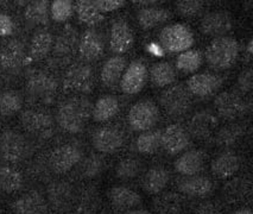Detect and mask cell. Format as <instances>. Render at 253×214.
Instances as JSON below:
<instances>
[{"label": "cell", "instance_id": "cell-13", "mask_svg": "<svg viewBox=\"0 0 253 214\" xmlns=\"http://www.w3.org/2000/svg\"><path fill=\"white\" fill-rule=\"evenodd\" d=\"M148 80V68L142 61L137 60L130 63L120 79V88L128 95L138 94Z\"/></svg>", "mask_w": 253, "mask_h": 214}, {"label": "cell", "instance_id": "cell-50", "mask_svg": "<svg viewBox=\"0 0 253 214\" xmlns=\"http://www.w3.org/2000/svg\"><path fill=\"white\" fill-rule=\"evenodd\" d=\"M14 31V24L11 17L6 13L0 12V37H6L12 35Z\"/></svg>", "mask_w": 253, "mask_h": 214}, {"label": "cell", "instance_id": "cell-26", "mask_svg": "<svg viewBox=\"0 0 253 214\" xmlns=\"http://www.w3.org/2000/svg\"><path fill=\"white\" fill-rule=\"evenodd\" d=\"M12 207L17 214H45L48 204L41 193L31 190L14 201Z\"/></svg>", "mask_w": 253, "mask_h": 214}, {"label": "cell", "instance_id": "cell-25", "mask_svg": "<svg viewBox=\"0 0 253 214\" xmlns=\"http://www.w3.org/2000/svg\"><path fill=\"white\" fill-rule=\"evenodd\" d=\"M240 168V158L233 150H225L217 155L211 163V172L217 178L232 177Z\"/></svg>", "mask_w": 253, "mask_h": 214}, {"label": "cell", "instance_id": "cell-24", "mask_svg": "<svg viewBox=\"0 0 253 214\" xmlns=\"http://www.w3.org/2000/svg\"><path fill=\"white\" fill-rule=\"evenodd\" d=\"M49 204L56 211L64 212L72 207L74 201V189L68 182H54L48 188Z\"/></svg>", "mask_w": 253, "mask_h": 214}, {"label": "cell", "instance_id": "cell-16", "mask_svg": "<svg viewBox=\"0 0 253 214\" xmlns=\"http://www.w3.org/2000/svg\"><path fill=\"white\" fill-rule=\"evenodd\" d=\"M232 28H233V22L229 13L225 11H214L205 14L200 23L202 34L214 38L223 37L232 30Z\"/></svg>", "mask_w": 253, "mask_h": 214}, {"label": "cell", "instance_id": "cell-5", "mask_svg": "<svg viewBox=\"0 0 253 214\" xmlns=\"http://www.w3.org/2000/svg\"><path fill=\"white\" fill-rule=\"evenodd\" d=\"M160 120V110L151 100H140L130 108L127 122L133 131L144 132L151 130Z\"/></svg>", "mask_w": 253, "mask_h": 214}, {"label": "cell", "instance_id": "cell-7", "mask_svg": "<svg viewBox=\"0 0 253 214\" xmlns=\"http://www.w3.org/2000/svg\"><path fill=\"white\" fill-rule=\"evenodd\" d=\"M26 90L32 98L51 102L57 90V81L42 70H31L26 78Z\"/></svg>", "mask_w": 253, "mask_h": 214}, {"label": "cell", "instance_id": "cell-30", "mask_svg": "<svg viewBox=\"0 0 253 214\" xmlns=\"http://www.w3.org/2000/svg\"><path fill=\"white\" fill-rule=\"evenodd\" d=\"M170 180L169 171L163 167H152L148 170L143 180V188L149 194H160Z\"/></svg>", "mask_w": 253, "mask_h": 214}, {"label": "cell", "instance_id": "cell-34", "mask_svg": "<svg viewBox=\"0 0 253 214\" xmlns=\"http://www.w3.org/2000/svg\"><path fill=\"white\" fill-rule=\"evenodd\" d=\"M176 70L169 62H157L150 69V79L156 87H167L176 80Z\"/></svg>", "mask_w": 253, "mask_h": 214}, {"label": "cell", "instance_id": "cell-55", "mask_svg": "<svg viewBox=\"0 0 253 214\" xmlns=\"http://www.w3.org/2000/svg\"><path fill=\"white\" fill-rule=\"evenodd\" d=\"M136 4H143V5H151V4H155L156 1H134Z\"/></svg>", "mask_w": 253, "mask_h": 214}, {"label": "cell", "instance_id": "cell-37", "mask_svg": "<svg viewBox=\"0 0 253 214\" xmlns=\"http://www.w3.org/2000/svg\"><path fill=\"white\" fill-rule=\"evenodd\" d=\"M74 8L79 20L88 26H95L104 20V14L96 10V7L93 5V1L79 0Z\"/></svg>", "mask_w": 253, "mask_h": 214}, {"label": "cell", "instance_id": "cell-40", "mask_svg": "<svg viewBox=\"0 0 253 214\" xmlns=\"http://www.w3.org/2000/svg\"><path fill=\"white\" fill-rule=\"evenodd\" d=\"M161 132L160 130L144 131L134 143L136 150L140 154H154L157 151L161 146Z\"/></svg>", "mask_w": 253, "mask_h": 214}, {"label": "cell", "instance_id": "cell-46", "mask_svg": "<svg viewBox=\"0 0 253 214\" xmlns=\"http://www.w3.org/2000/svg\"><path fill=\"white\" fill-rule=\"evenodd\" d=\"M204 10V2L199 0H182L176 2V11L185 18H193L199 16Z\"/></svg>", "mask_w": 253, "mask_h": 214}, {"label": "cell", "instance_id": "cell-51", "mask_svg": "<svg viewBox=\"0 0 253 214\" xmlns=\"http://www.w3.org/2000/svg\"><path fill=\"white\" fill-rule=\"evenodd\" d=\"M195 214H222V212L213 202H204L196 208Z\"/></svg>", "mask_w": 253, "mask_h": 214}, {"label": "cell", "instance_id": "cell-2", "mask_svg": "<svg viewBox=\"0 0 253 214\" xmlns=\"http://www.w3.org/2000/svg\"><path fill=\"white\" fill-rule=\"evenodd\" d=\"M206 61L211 68L217 70L229 69L239 56V43L232 37L214 38L206 50Z\"/></svg>", "mask_w": 253, "mask_h": 214}, {"label": "cell", "instance_id": "cell-8", "mask_svg": "<svg viewBox=\"0 0 253 214\" xmlns=\"http://www.w3.org/2000/svg\"><path fill=\"white\" fill-rule=\"evenodd\" d=\"M214 107L223 119H237L250 111V102L234 92H222L214 99Z\"/></svg>", "mask_w": 253, "mask_h": 214}, {"label": "cell", "instance_id": "cell-48", "mask_svg": "<svg viewBox=\"0 0 253 214\" xmlns=\"http://www.w3.org/2000/svg\"><path fill=\"white\" fill-rule=\"evenodd\" d=\"M98 202L99 198L95 189H88L87 192L82 195V211H84V212H93V211H95V208L98 207Z\"/></svg>", "mask_w": 253, "mask_h": 214}, {"label": "cell", "instance_id": "cell-14", "mask_svg": "<svg viewBox=\"0 0 253 214\" xmlns=\"http://www.w3.org/2000/svg\"><path fill=\"white\" fill-rule=\"evenodd\" d=\"M190 144V136L183 126L171 124L161 132V146L169 155H177Z\"/></svg>", "mask_w": 253, "mask_h": 214}, {"label": "cell", "instance_id": "cell-36", "mask_svg": "<svg viewBox=\"0 0 253 214\" xmlns=\"http://www.w3.org/2000/svg\"><path fill=\"white\" fill-rule=\"evenodd\" d=\"M222 192L229 202L241 201L251 193V182L247 178H234L225 184Z\"/></svg>", "mask_w": 253, "mask_h": 214}, {"label": "cell", "instance_id": "cell-29", "mask_svg": "<svg viewBox=\"0 0 253 214\" xmlns=\"http://www.w3.org/2000/svg\"><path fill=\"white\" fill-rule=\"evenodd\" d=\"M125 67L126 60L123 56L116 55V56L108 58L102 66L101 73H100L102 84L106 87L116 86L122 79L124 72H125Z\"/></svg>", "mask_w": 253, "mask_h": 214}, {"label": "cell", "instance_id": "cell-21", "mask_svg": "<svg viewBox=\"0 0 253 214\" xmlns=\"http://www.w3.org/2000/svg\"><path fill=\"white\" fill-rule=\"evenodd\" d=\"M79 45L78 31L72 25H66L58 37L56 38L54 48V57L58 61H67L74 54Z\"/></svg>", "mask_w": 253, "mask_h": 214}, {"label": "cell", "instance_id": "cell-45", "mask_svg": "<svg viewBox=\"0 0 253 214\" xmlns=\"http://www.w3.org/2000/svg\"><path fill=\"white\" fill-rule=\"evenodd\" d=\"M74 13V5L69 0H55L50 5L51 18L57 23H63L68 20Z\"/></svg>", "mask_w": 253, "mask_h": 214}, {"label": "cell", "instance_id": "cell-18", "mask_svg": "<svg viewBox=\"0 0 253 214\" xmlns=\"http://www.w3.org/2000/svg\"><path fill=\"white\" fill-rule=\"evenodd\" d=\"M79 54L82 60L95 61L104 55L105 43L95 29H87L79 40Z\"/></svg>", "mask_w": 253, "mask_h": 214}, {"label": "cell", "instance_id": "cell-4", "mask_svg": "<svg viewBox=\"0 0 253 214\" xmlns=\"http://www.w3.org/2000/svg\"><path fill=\"white\" fill-rule=\"evenodd\" d=\"M195 38L193 31L184 24L168 25L160 34V43L169 52H183L192 48Z\"/></svg>", "mask_w": 253, "mask_h": 214}, {"label": "cell", "instance_id": "cell-42", "mask_svg": "<svg viewBox=\"0 0 253 214\" xmlns=\"http://www.w3.org/2000/svg\"><path fill=\"white\" fill-rule=\"evenodd\" d=\"M245 133V128L240 124H231L223 126L217 131L215 136V142L220 146H232L239 140Z\"/></svg>", "mask_w": 253, "mask_h": 214}, {"label": "cell", "instance_id": "cell-9", "mask_svg": "<svg viewBox=\"0 0 253 214\" xmlns=\"http://www.w3.org/2000/svg\"><path fill=\"white\" fill-rule=\"evenodd\" d=\"M29 145L23 134L13 130H6L0 136V155L5 161L18 163L28 155Z\"/></svg>", "mask_w": 253, "mask_h": 214}, {"label": "cell", "instance_id": "cell-3", "mask_svg": "<svg viewBox=\"0 0 253 214\" xmlns=\"http://www.w3.org/2000/svg\"><path fill=\"white\" fill-rule=\"evenodd\" d=\"M161 106L170 117H181L192 108V94L184 85H173L162 92Z\"/></svg>", "mask_w": 253, "mask_h": 214}, {"label": "cell", "instance_id": "cell-31", "mask_svg": "<svg viewBox=\"0 0 253 214\" xmlns=\"http://www.w3.org/2000/svg\"><path fill=\"white\" fill-rule=\"evenodd\" d=\"M119 100L114 95H104L96 100L92 108V117L96 123H105L119 112Z\"/></svg>", "mask_w": 253, "mask_h": 214}, {"label": "cell", "instance_id": "cell-11", "mask_svg": "<svg viewBox=\"0 0 253 214\" xmlns=\"http://www.w3.org/2000/svg\"><path fill=\"white\" fill-rule=\"evenodd\" d=\"M82 152L78 145L63 144L56 148L49 158L50 168L57 174H64L72 170L81 161Z\"/></svg>", "mask_w": 253, "mask_h": 214}, {"label": "cell", "instance_id": "cell-54", "mask_svg": "<svg viewBox=\"0 0 253 214\" xmlns=\"http://www.w3.org/2000/svg\"><path fill=\"white\" fill-rule=\"evenodd\" d=\"M246 52L249 56H251L253 54V41L251 40L249 43H247V46H246Z\"/></svg>", "mask_w": 253, "mask_h": 214}, {"label": "cell", "instance_id": "cell-10", "mask_svg": "<svg viewBox=\"0 0 253 214\" xmlns=\"http://www.w3.org/2000/svg\"><path fill=\"white\" fill-rule=\"evenodd\" d=\"M23 128L29 133L40 138H49L54 133V119L49 114L40 112V111L28 110L20 116Z\"/></svg>", "mask_w": 253, "mask_h": 214}, {"label": "cell", "instance_id": "cell-20", "mask_svg": "<svg viewBox=\"0 0 253 214\" xmlns=\"http://www.w3.org/2000/svg\"><path fill=\"white\" fill-rule=\"evenodd\" d=\"M25 63L24 44L18 40L8 41L0 49V67L6 72L18 70Z\"/></svg>", "mask_w": 253, "mask_h": 214}, {"label": "cell", "instance_id": "cell-43", "mask_svg": "<svg viewBox=\"0 0 253 214\" xmlns=\"http://www.w3.org/2000/svg\"><path fill=\"white\" fill-rule=\"evenodd\" d=\"M142 170V163L133 157H126L116 167V176L119 180H132Z\"/></svg>", "mask_w": 253, "mask_h": 214}, {"label": "cell", "instance_id": "cell-52", "mask_svg": "<svg viewBox=\"0 0 253 214\" xmlns=\"http://www.w3.org/2000/svg\"><path fill=\"white\" fill-rule=\"evenodd\" d=\"M120 214H151L149 211L145 210H130V211H126V212H123Z\"/></svg>", "mask_w": 253, "mask_h": 214}, {"label": "cell", "instance_id": "cell-35", "mask_svg": "<svg viewBox=\"0 0 253 214\" xmlns=\"http://www.w3.org/2000/svg\"><path fill=\"white\" fill-rule=\"evenodd\" d=\"M24 17L30 25H46L49 22V2L45 0L31 2L25 8Z\"/></svg>", "mask_w": 253, "mask_h": 214}, {"label": "cell", "instance_id": "cell-23", "mask_svg": "<svg viewBox=\"0 0 253 214\" xmlns=\"http://www.w3.org/2000/svg\"><path fill=\"white\" fill-rule=\"evenodd\" d=\"M108 198L114 210L119 212H126L142 204V196L133 189L124 186L113 187L108 193Z\"/></svg>", "mask_w": 253, "mask_h": 214}, {"label": "cell", "instance_id": "cell-49", "mask_svg": "<svg viewBox=\"0 0 253 214\" xmlns=\"http://www.w3.org/2000/svg\"><path fill=\"white\" fill-rule=\"evenodd\" d=\"M253 72L251 68L244 69L238 76V88L243 93H249L252 89Z\"/></svg>", "mask_w": 253, "mask_h": 214}, {"label": "cell", "instance_id": "cell-33", "mask_svg": "<svg viewBox=\"0 0 253 214\" xmlns=\"http://www.w3.org/2000/svg\"><path fill=\"white\" fill-rule=\"evenodd\" d=\"M54 37L46 30H41L34 35L30 42V57L32 60H42L51 51Z\"/></svg>", "mask_w": 253, "mask_h": 214}, {"label": "cell", "instance_id": "cell-47", "mask_svg": "<svg viewBox=\"0 0 253 214\" xmlns=\"http://www.w3.org/2000/svg\"><path fill=\"white\" fill-rule=\"evenodd\" d=\"M93 5L100 13H107L122 8L125 5V1L123 0H94Z\"/></svg>", "mask_w": 253, "mask_h": 214}, {"label": "cell", "instance_id": "cell-28", "mask_svg": "<svg viewBox=\"0 0 253 214\" xmlns=\"http://www.w3.org/2000/svg\"><path fill=\"white\" fill-rule=\"evenodd\" d=\"M171 18V13L163 7L146 6L137 12L138 24L144 30H151Z\"/></svg>", "mask_w": 253, "mask_h": 214}, {"label": "cell", "instance_id": "cell-32", "mask_svg": "<svg viewBox=\"0 0 253 214\" xmlns=\"http://www.w3.org/2000/svg\"><path fill=\"white\" fill-rule=\"evenodd\" d=\"M183 206V198L177 193H160L154 200V208L158 214H179Z\"/></svg>", "mask_w": 253, "mask_h": 214}, {"label": "cell", "instance_id": "cell-15", "mask_svg": "<svg viewBox=\"0 0 253 214\" xmlns=\"http://www.w3.org/2000/svg\"><path fill=\"white\" fill-rule=\"evenodd\" d=\"M125 137L122 130L117 128H100L93 133L92 143L95 150L101 154H113L122 148Z\"/></svg>", "mask_w": 253, "mask_h": 214}, {"label": "cell", "instance_id": "cell-19", "mask_svg": "<svg viewBox=\"0 0 253 214\" xmlns=\"http://www.w3.org/2000/svg\"><path fill=\"white\" fill-rule=\"evenodd\" d=\"M219 120L211 111L202 110L196 112L188 123V133L199 139H205L211 136L217 128Z\"/></svg>", "mask_w": 253, "mask_h": 214}, {"label": "cell", "instance_id": "cell-53", "mask_svg": "<svg viewBox=\"0 0 253 214\" xmlns=\"http://www.w3.org/2000/svg\"><path fill=\"white\" fill-rule=\"evenodd\" d=\"M231 214H252V211L250 208H240V210L235 211V212Z\"/></svg>", "mask_w": 253, "mask_h": 214}, {"label": "cell", "instance_id": "cell-1", "mask_svg": "<svg viewBox=\"0 0 253 214\" xmlns=\"http://www.w3.org/2000/svg\"><path fill=\"white\" fill-rule=\"evenodd\" d=\"M90 114H92V106L88 99L72 98L60 105L56 120L62 130L75 134L84 131Z\"/></svg>", "mask_w": 253, "mask_h": 214}, {"label": "cell", "instance_id": "cell-17", "mask_svg": "<svg viewBox=\"0 0 253 214\" xmlns=\"http://www.w3.org/2000/svg\"><path fill=\"white\" fill-rule=\"evenodd\" d=\"M134 42L133 32L124 19L114 20L110 31V48L114 54L122 56L132 48Z\"/></svg>", "mask_w": 253, "mask_h": 214}, {"label": "cell", "instance_id": "cell-12", "mask_svg": "<svg viewBox=\"0 0 253 214\" xmlns=\"http://www.w3.org/2000/svg\"><path fill=\"white\" fill-rule=\"evenodd\" d=\"M223 79L214 73H198L190 76L187 81V89L194 96L208 98L215 94L222 86Z\"/></svg>", "mask_w": 253, "mask_h": 214}, {"label": "cell", "instance_id": "cell-27", "mask_svg": "<svg viewBox=\"0 0 253 214\" xmlns=\"http://www.w3.org/2000/svg\"><path fill=\"white\" fill-rule=\"evenodd\" d=\"M179 192L190 198H205L213 189L211 178L206 176H184L178 182Z\"/></svg>", "mask_w": 253, "mask_h": 214}, {"label": "cell", "instance_id": "cell-6", "mask_svg": "<svg viewBox=\"0 0 253 214\" xmlns=\"http://www.w3.org/2000/svg\"><path fill=\"white\" fill-rule=\"evenodd\" d=\"M93 87L94 72L87 63L73 64L63 76V88L67 92L89 93Z\"/></svg>", "mask_w": 253, "mask_h": 214}, {"label": "cell", "instance_id": "cell-44", "mask_svg": "<svg viewBox=\"0 0 253 214\" xmlns=\"http://www.w3.org/2000/svg\"><path fill=\"white\" fill-rule=\"evenodd\" d=\"M106 163L104 157L98 154H90L86 160H84V164H82V175L87 178H94L98 177L100 174L105 170Z\"/></svg>", "mask_w": 253, "mask_h": 214}, {"label": "cell", "instance_id": "cell-22", "mask_svg": "<svg viewBox=\"0 0 253 214\" xmlns=\"http://www.w3.org/2000/svg\"><path fill=\"white\" fill-rule=\"evenodd\" d=\"M205 166V152L199 149L185 151L175 161V170L183 176L198 175Z\"/></svg>", "mask_w": 253, "mask_h": 214}, {"label": "cell", "instance_id": "cell-41", "mask_svg": "<svg viewBox=\"0 0 253 214\" xmlns=\"http://www.w3.org/2000/svg\"><path fill=\"white\" fill-rule=\"evenodd\" d=\"M23 106V99L14 90L0 93V116L10 117L19 112Z\"/></svg>", "mask_w": 253, "mask_h": 214}, {"label": "cell", "instance_id": "cell-39", "mask_svg": "<svg viewBox=\"0 0 253 214\" xmlns=\"http://www.w3.org/2000/svg\"><path fill=\"white\" fill-rule=\"evenodd\" d=\"M204 56L200 50H187L181 52L176 58V68L179 72L190 74L196 72L201 67Z\"/></svg>", "mask_w": 253, "mask_h": 214}, {"label": "cell", "instance_id": "cell-38", "mask_svg": "<svg viewBox=\"0 0 253 214\" xmlns=\"http://www.w3.org/2000/svg\"><path fill=\"white\" fill-rule=\"evenodd\" d=\"M23 176L16 169L7 166H0V190L4 193H14L20 189Z\"/></svg>", "mask_w": 253, "mask_h": 214}]
</instances>
